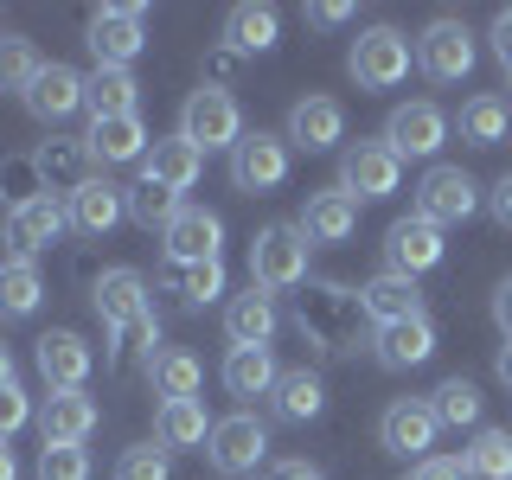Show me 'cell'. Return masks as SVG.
<instances>
[{
	"label": "cell",
	"instance_id": "36",
	"mask_svg": "<svg viewBox=\"0 0 512 480\" xmlns=\"http://www.w3.org/2000/svg\"><path fill=\"white\" fill-rule=\"evenodd\" d=\"M506 128H512L506 96H468L461 103V141L468 148H493V141H506Z\"/></svg>",
	"mask_w": 512,
	"mask_h": 480
},
{
	"label": "cell",
	"instance_id": "29",
	"mask_svg": "<svg viewBox=\"0 0 512 480\" xmlns=\"http://www.w3.org/2000/svg\"><path fill=\"white\" fill-rule=\"evenodd\" d=\"M276 352L269 346H231V359H224V391L231 397H276Z\"/></svg>",
	"mask_w": 512,
	"mask_h": 480
},
{
	"label": "cell",
	"instance_id": "20",
	"mask_svg": "<svg viewBox=\"0 0 512 480\" xmlns=\"http://www.w3.org/2000/svg\"><path fill=\"white\" fill-rule=\"evenodd\" d=\"M276 327H282V308H276L269 288L250 282L244 295L224 301V340H231V346H269V340H276Z\"/></svg>",
	"mask_w": 512,
	"mask_h": 480
},
{
	"label": "cell",
	"instance_id": "13",
	"mask_svg": "<svg viewBox=\"0 0 512 480\" xmlns=\"http://www.w3.org/2000/svg\"><path fill=\"white\" fill-rule=\"evenodd\" d=\"M474 212H480V186L461 167H429L423 180H416V218L461 224V218H474Z\"/></svg>",
	"mask_w": 512,
	"mask_h": 480
},
{
	"label": "cell",
	"instance_id": "48",
	"mask_svg": "<svg viewBox=\"0 0 512 480\" xmlns=\"http://www.w3.org/2000/svg\"><path fill=\"white\" fill-rule=\"evenodd\" d=\"M493 58L506 64V77H512V7L500 13V20H493Z\"/></svg>",
	"mask_w": 512,
	"mask_h": 480
},
{
	"label": "cell",
	"instance_id": "9",
	"mask_svg": "<svg viewBox=\"0 0 512 480\" xmlns=\"http://www.w3.org/2000/svg\"><path fill=\"white\" fill-rule=\"evenodd\" d=\"M32 167H39V186L52 192V199H77L90 180H96V154H90V141L84 135H52V141H39L32 148Z\"/></svg>",
	"mask_w": 512,
	"mask_h": 480
},
{
	"label": "cell",
	"instance_id": "52",
	"mask_svg": "<svg viewBox=\"0 0 512 480\" xmlns=\"http://www.w3.org/2000/svg\"><path fill=\"white\" fill-rule=\"evenodd\" d=\"M487 205H493V218H500L506 231H512V173H506L500 186H493V199H487Z\"/></svg>",
	"mask_w": 512,
	"mask_h": 480
},
{
	"label": "cell",
	"instance_id": "22",
	"mask_svg": "<svg viewBox=\"0 0 512 480\" xmlns=\"http://www.w3.org/2000/svg\"><path fill=\"white\" fill-rule=\"evenodd\" d=\"M90 429H96V397H84V391H45V404H39V436L45 442L84 448Z\"/></svg>",
	"mask_w": 512,
	"mask_h": 480
},
{
	"label": "cell",
	"instance_id": "5",
	"mask_svg": "<svg viewBox=\"0 0 512 480\" xmlns=\"http://www.w3.org/2000/svg\"><path fill=\"white\" fill-rule=\"evenodd\" d=\"M180 135H186L199 154H212V148L231 154L237 141H244V109H237V96H231V90L199 84V90L186 96V109H180Z\"/></svg>",
	"mask_w": 512,
	"mask_h": 480
},
{
	"label": "cell",
	"instance_id": "24",
	"mask_svg": "<svg viewBox=\"0 0 512 480\" xmlns=\"http://www.w3.org/2000/svg\"><path fill=\"white\" fill-rule=\"evenodd\" d=\"M352 231H359V199H352V192L327 186L301 205V237H308V244H346Z\"/></svg>",
	"mask_w": 512,
	"mask_h": 480
},
{
	"label": "cell",
	"instance_id": "51",
	"mask_svg": "<svg viewBox=\"0 0 512 480\" xmlns=\"http://www.w3.org/2000/svg\"><path fill=\"white\" fill-rule=\"evenodd\" d=\"M493 320H500V333L512 340V276H506L500 288H493Z\"/></svg>",
	"mask_w": 512,
	"mask_h": 480
},
{
	"label": "cell",
	"instance_id": "27",
	"mask_svg": "<svg viewBox=\"0 0 512 480\" xmlns=\"http://www.w3.org/2000/svg\"><path fill=\"white\" fill-rule=\"evenodd\" d=\"M90 154L103 160V167H128V160H148L154 148V135L141 128V116H103V122H90Z\"/></svg>",
	"mask_w": 512,
	"mask_h": 480
},
{
	"label": "cell",
	"instance_id": "7",
	"mask_svg": "<svg viewBox=\"0 0 512 480\" xmlns=\"http://www.w3.org/2000/svg\"><path fill=\"white\" fill-rule=\"evenodd\" d=\"M416 71L436 77V84H461L474 71V32L461 20H429L416 32Z\"/></svg>",
	"mask_w": 512,
	"mask_h": 480
},
{
	"label": "cell",
	"instance_id": "1",
	"mask_svg": "<svg viewBox=\"0 0 512 480\" xmlns=\"http://www.w3.org/2000/svg\"><path fill=\"white\" fill-rule=\"evenodd\" d=\"M295 327L308 333L320 352H333V359L372 346V333H378L372 314H365V295H359V288H346V282H314V276L295 288Z\"/></svg>",
	"mask_w": 512,
	"mask_h": 480
},
{
	"label": "cell",
	"instance_id": "26",
	"mask_svg": "<svg viewBox=\"0 0 512 480\" xmlns=\"http://www.w3.org/2000/svg\"><path fill=\"white\" fill-rule=\"evenodd\" d=\"M276 39H282V13L269 7V0H244V7H231V13H224V45H231L237 58L269 52Z\"/></svg>",
	"mask_w": 512,
	"mask_h": 480
},
{
	"label": "cell",
	"instance_id": "18",
	"mask_svg": "<svg viewBox=\"0 0 512 480\" xmlns=\"http://www.w3.org/2000/svg\"><path fill=\"white\" fill-rule=\"evenodd\" d=\"M160 244H167V263H212L224 250V218L205 205H180V218L160 231Z\"/></svg>",
	"mask_w": 512,
	"mask_h": 480
},
{
	"label": "cell",
	"instance_id": "37",
	"mask_svg": "<svg viewBox=\"0 0 512 480\" xmlns=\"http://www.w3.org/2000/svg\"><path fill=\"white\" fill-rule=\"evenodd\" d=\"M461 468H468V480H512V436L506 429H480L461 448Z\"/></svg>",
	"mask_w": 512,
	"mask_h": 480
},
{
	"label": "cell",
	"instance_id": "46",
	"mask_svg": "<svg viewBox=\"0 0 512 480\" xmlns=\"http://www.w3.org/2000/svg\"><path fill=\"white\" fill-rule=\"evenodd\" d=\"M231 77H237V52H231V45H218V52L205 58V84H212V90H224Z\"/></svg>",
	"mask_w": 512,
	"mask_h": 480
},
{
	"label": "cell",
	"instance_id": "3",
	"mask_svg": "<svg viewBox=\"0 0 512 480\" xmlns=\"http://www.w3.org/2000/svg\"><path fill=\"white\" fill-rule=\"evenodd\" d=\"M410 64H416V45H410V32H397V26L359 32L352 52H346V71H352L359 90H397L410 77Z\"/></svg>",
	"mask_w": 512,
	"mask_h": 480
},
{
	"label": "cell",
	"instance_id": "32",
	"mask_svg": "<svg viewBox=\"0 0 512 480\" xmlns=\"http://www.w3.org/2000/svg\"><path fill=\"white\" fill-rule=\"evenodd\" d=\"M122 218H128V199H122V186H109V180H90V186L71 199V224H77L84 237H109Z\"/></svg>",
	"mask_w": 512,
	"mask_h": 480
},
{
	"label": "cell",
	"instance_id": "47",
	"mask_svg": "<svg viewBox=\"0 0 512 480\" xmlns=\"http://www.w3.org/2000/svg\"><path fill=\"white\" fill-rule=\"evenodd\" d=\"M416 480H468V468H461L455 455H429L423 468H416Z\"/></svg>",
	"mask_w": 512,
	"mask_h": 480
},
{
	"label": "cell",
	"instance_id": "12",
	"mask_svg": "<svg viewBox=\"0 0 512 480\" xmlns=\"http://www.w3.org/2000/svg\"><path fill=\"white\" fill-rule=\"evenodd\" d=\"M448 141V116L436 103H397L384 122V148L397 160H436V148Z\"/></svg>",
	"mask_w": 512,
	"mask_h": 480
},
{
	"label": "cell",
	"instance_id": "19",
	"mask_svg": "<svg viewBox=\"0 0 512 480\" xmlns=\"http://www.w3.org/2000/svg\"><path fill=\"white\" fill-rule=\"evenodd\" d=\"M346 141V109L340 96H301L288 109V148H308V154H327Z\"/></svg>",
	"mask_w": 512,
	"mask_h": 480
},
{
	"label": "cell",
	"instance_id": "53",
	"mask_svg": "<svg viewBox=\"0 0 512 480\" xmlns=\"http://www.w3.org/2000/svg\"><path fill=\"white\" fill-rule=\"evenodd\" d=\"M7 384H20V372H13V346L0 340V391H7Z\"/></svg>",
	"mask_w": 512,
	"mask_h": 480
},
{
	"label": "cell",
	"instance_id": "30",
	"mask_svg": "<svg viewBox=\"0 0 512 480\" xmlns=\"http://www.w3.org/2000/svg\"><path fill=\"white\" fill-rule=\"evenodd\" d=\"M359 295H365V314H372V327H397V320H416V314H423V295H416V282H410V276H391V269H384V276H372Z\"/></svg>",
	"mask_w": 512,
	"mask_h": 480
},
{
	"label": "cell",
	"instance_id": "42",
	"mask_svg": "<svg viewBox=\"0 0 512 480\" xmlns=\"http://www.w3.org/2000/svg\"><path fill=\"white\" fill-rule=\"evenodd\" d=\"M116 480H173V455L160 442H135V448H122Z\"/></svg>",
	"mask_w": 512,
	"mask_h": 480
},
{
	"label": "cell",
	"instance_id": "38",
	"mask_svg": "<svg viewBox=\"0 0 512 480\" xmlns=\"http://www.w3.org/2000/svg\"><path fill=\"white\" fill-rule=\"evenodd\" d=\"M122 199H128V218H135L141 231H167V224L180 218V192H167V186H154V180L122 186Z\"/></svg>",
	"mask_w": 512,
	"mask_h": 480
},
{
	"label": "cell",
	"instance_id": "11",
	"mask_svg": "<svg viewBox=\"0 0 512 480\" xmlns=\"http://www.w3.org/2000/svg\"><path fill=\"white\" fill-rule=\"evenodd\" d=\"M84 45L96 52L103 71H128V64L141 58V45H148V32H141V7H96Z\"/></svg>",
	"mask_w": 512,
	"mask_h": 480
},
{
	"label": "cell",
	"instance_id": "17",
	"mask_svg": "<svg viewBox=\"0 0 512 480\" xmlns=\"http://www.w3.org/2000/svg\"><path fill=\"white\" fill-rule=\"evenodd\" d=\"M32 359H39V378H45V391H84V378H90V365H96V352L84 333H45L39 346H32Z\"/></svg>",
	"mask_w": 512,
	"mask_h": 480
},
{
	"label": "cell",
	"instance_id": "45",
	"mask_svg": "<svg viewBox=\"0 0 512 480\" xmlns=\"http://www.w3.org/2000/svg\"><path fill=\"white\" fill-rule=\"evenodd\" d=\"M32 416H39V410H32V397L20 391V384H7V391H0V442H13Z\"/></svg>",
	"mask_w": 512,
	"mask_h": 480
},
{
	"label": "cell",
	"instance_id": "55",
	"mask_svg": "<svg viewBox=\"0 0 512 480\" xmlns=\"http://www.w3.org/2000/svg\"><path fill=\"white\" fill-rule=\"evenodd\" d=\"M493 372H500V378H506V384H512V340H506V346H500V359H493Z\"/></svg>",
	"mask_w": 512,
	"mask_h": 480
},
{
	"label": "cell",
	"instance_id": "21",
	"mask_svg": "<svg viewBox=\"0 0 512 480\" xmlns=\"http://www.w3.org/2000/svg\"><path fill=\"white\" fill-rule=\"evenodd\" d=\"M372 352H378L384 372H416V365L436 359V327H429V314L397 320V327H378L372 333Z\"/></svg>",
	"mask_w": 512,
	"mask_h": 480
},
{
	"label": "cell",
	"instance_id": "50",
	"mask_svg": "<svg viewBox=\"0 0 512 480\" xmlns=\"http://www.w3.org/2000/svg\"><path fill=\"white\" fill-rule=\"evenodd\" d=\"M263 480H327L320 468H308V461H276V468H269Z\"/></svg>",
	"mask_w": 512,
	"mask_h": 480
},
{
	"label": "cell",
	"instance_id": "25",
	"mask_svg": "<svg viewBox=\"0 0 512 480\" xmlns=\"http://www.w3.org/2000/svg\"><path fill=\"white\" fill-rule=\"evenodd\" d=\"M199 173H205V154L192 148L186 135H160L148 160H141V180H154V186H167V192H192L199 186Z\"/></svg>",
	"mask_w": 512,
	"mask_h": 480
},
{
	"label": "cell",
	"instance_id": "39",
	"mask_svg": "<svg viewBox=\"0 0 512 480\" xmlns=\"http://www.w3.org/2000/svg\"><path fill=\"white\" fill-rule=\"evenodd\" d=\"M320 410H327L320 378L314 372H282V384H276V416H282V423H314Z\"/></svg>",
	"mask_w": 512,
	"mask_h": 480
},
{
	"label": "cell",
	"instance_id": "4",
	"mask_svg": "<svg viewBox=\"0 0 512 480\" xmlns=\"http://www.w3.org/2000/svg\"><path fill=\"white\" fill-rule=\"evenodd\" d=\"M308 237H301V224H263L250 244V282L269 288V295H282V288H301L308 282Z\"/></svg>",
	"mask_w": 512,
	"mask_h": 480
},
{
	"label": "cell",
	"instance_id": "14",
	"mask_svg": "<svg viewBox=\"0 0 512 480\" xmlns=\"http://www.w3.org/2000/svg\"><path fill=\"white\" fill-rule=\"evenodd\" d=\"M384 263H391V276H429V269L442 263V224L429 218H397L391 231H384Z\"/></svg>",
	"mask_w": 512,
	"mask_h": 480
},
{
	"label": "cell",
	"instance_id": "2",
	"mask_svg": "<svg viewBox=\"0 0 512 480\" xmlns=\"http://www.w3.org/2000/svg\"><path fill=\"white\" fill-rule=\"evenodd\" d=\"M96 314H103V327H109V340H128V346H148V359H154V346H160V327H154V314H148V282H141V269H103L96 276Z\"/></svg>",
	"mask_w": 512,
	"mask_h": 480
},
{
	"label": "cell",
	"instance_id": "6",
	"mask_svg": "<svg viewBox=\"0 0 512 480\" xmlns=\"http://www.w3.org/2000/svg\"><path fill=\"white\" fill-rule=\"evenodd\" d=\"M205 455H212V468L218 474H256L269 461V429L256 423L250 410H231V416H218L212 423V442H205Z\"/></svg>",
	"mask_w": 512,
	"mask_h": 480
},
{
	"label": "cell",
	"instance_id": "41",
	"mask_svg": "<svg viewBox=\"0 0 512 480\" xmlns=\"http://www.w3.org/2000/svg\"><path fill=\"white\" fill-rule=\"evenodd\" d=\"M39 71H45V58H39V45H32V39H0V90L26 96Z\"/></svg>",
	"mask_w": 512,
	"mask_h": 480
},
{
	"label": "cell",
	"instance_id": "8",
	"mask_svg": "<svg viewBox=\"0 0 512 480\" xmlns=\"http://www.w3.org/2000/svg\"><path fill=\"white\" fill-rule=\"evenodd\" d=\"M397 186H404V160L384 148V135L352 141L340 154V192H352V199H391Z\"/></svg>",
	"mask_w": 512,
	"mask_h": 480
},
{
	"label": "cell",
	"instance_id": "16",
	"mask_svg": "<svg viewBox=\"0 0 512 480\" xmlns=\"http://www.w3.org/2000/svg\"><path fill=\"white\" fill-rule=\"evenodd\" d=\"M442 436L436 410H429V397H397L391 410L378 416V442L391 448V455H429Z\"/></svg>",
	"mask_w": 512,
	"mask_h": 480
},
{
	"label": "cell",
	"instance_id": "15",
	"mask_svg": "<svg viewBox=\"0 0 512 480\" xmlns=\"http://www.w3.org/2000/svg\"><path fill=\"white\" fill-rule=\"evenodd\" d=\"M64 224H71V212H64V205L52 199V192H45V199H26V205H13L0 231H7L13 256H20V263H32L39 250H52L58 237H64Z\"/></svg>",
	"mask_w": 512,
	"mask_h": 480
},
{
	"label": "cell",
	"instance_id": "40",
	"mask_svg": "<svg viewBox=\"0 0 512 480\" xmlns=\"http://www.w3.org/2000/svg\"><path fill=\"white\" fill-rule=\"evenodd\" d=\"M429 410H436L442 429H474V423H480V391H474L468 378H448V384H436Z\"/></svg>",
	"mask_w": 512,
	"mask_h": 480
},
{
	"label": "cell",
	"instance_id": "43",
	"mask_svg": "<svg viewBox=\"0 0 512 480\" xmlns=\"http://www.w3.org/2000/svg\"><path fill=\"white\" fill-rule=\"evenodd\" d=\"M0 199H7V212H13V205H26V199H45L32 154H20V160H0Z\"/></svg>",
	"mask_w": 512,
	"mask_h": 480
},
{
	"label": "cell",
	"instance_id": "31",
	"mask_svg": "<svg viewBox=\"0 0 512 480\" xmlns=\"http://www.w3.org/2000/svg\"><path fill=\"white\" fill-rule=\"evenodd\" d=\"M148 384H154V397H160V404H173V397H199L205 365L192 359L186 346H160L154 359H148Z\"/></svg>",
	"mask_w": 512,
	"mask_h": 480
},
{
	"label": "cell",
	"instance_id": "28",
	"mask_svg": "<svg viewBox=\"0 0 512 480\" xmlns=\"http://www.w3.org/2000/svg\"><path fill=\"white\" fill-rule=\"evenodd\" d=\"M154 442L167 448V455L212 442V416H205L199 397H173V404H160V410H154Z\"/></svg>",
	"mask_w": 512,
	"mask_h": 480
},
{
	"label": "cell",
	"instance_id": "49",
	"mask_svg": "<svg viewBox=\"0 0 512 480\" xmlns=\"http://www.w3.org/2000/svg\"><path fill=\"white\" fill-rule=\"evenodd\" d=\"M340 20H352L346 0H314V7H308V26H340Z\"/></svg>",
	"mask_w": 512,
	"mask_h": 480
},
{
	"label": "cell",
	"instance_id": "44",
	"mask_svg": "<svg viewBox=\"0 0 512 480\" xmlns=\"http://www.w3.org/2000/svg\"><path fill=\"white\" fill-rule=\"evenodd\" d=\"M39 480H90V448L45 442L39 448Z\"/></svg>",
	"mask_w": 512,
	"mask_h": 480
},
{
	"label": "cell",
	"instance_id": "35",
	"mask_svg": "<svg viewBox=\"0 0 512 480\" xmlns=\"http://www.w3.org/2000/svg\"><path fill=\"white\" fill-rule=\"evenodd\" d=\"M39 301H45L39 269L20 263V256H7V263H0V320H26V314H39Z\"/></svg>",
	"mask_w": 512,
	"mask_h": 480
},
{
	"label": "cell",
	"instance_id": "33",
	"mask_svg": "<svg viewBox=\"0 0 512 480\" xmlns=\"http://www.w3.org/2000/svg\"><path fill=\"white\" fill-rule=\"evenodd\" d=\"M160 288L180 295L186 308H205V301L224 295V256H212V263H160Z\"/></svg>",
	"mask_w": 512,
	"mask_h": 480
},
{
	"label": "cell",
	"instance_id": "34",
	"mask_svg": "<svg viewBox=\"0 0 512 480\" xmlns=\"http://www.w3.org/2000/svg\"><path fill=\"white\" fill-rule=\"evenodd\" d=\"M135 103H141L135 71H103V64L90 71V84H84V109H90V122H103V116H135Z\"/></svg>",
	"mask_w": 512,
	"mask_h": 480
},
{
	"label": "cell",
	"instance_id": "10",
	"mask_svg": "<svg viewBox=\"0 0 512 480\" xmlns=\"http://www.w3.org/2000/svg\"><path fill=\"white\" fill-rule=\"evenodd\" d=\"M288 135H269V128H256L231 148V186L237 192H276L288 180Z\"/></svg>",
	"mask_w": 512,
	"mask_h": 480
},
{
	"label": "cell",
	"instance_id": "23",
	"mask_svg": "<svg viewBox=\"0 0 512 480\" xmlns=\"http://www.w3.org/2000/svg\"><path fill=\"white\" fill-rule=\"evenodd\" d=\"M84 84H90V77H77L71 64H45V71L32 77V90H26V109L52 128V122H64V116L84 109Z\"/></svg>",
	"mask_w": 512,
	"mask_h": 480
},
{
	"label": "cell",
	"instance_id": "54",
	"mask_svg": "<svg viewBox=\"0 0 512 480\" xmlns=\"http://www.w3.org/2000/svg\"><path fill=\"white\" fill-rule=\"evenodd\" d=\"M0 480H20V461H13V448L0 442Z\"/></svg>",
	"mask_w": 512,
	"mask_h": 480
}]
</instances>
